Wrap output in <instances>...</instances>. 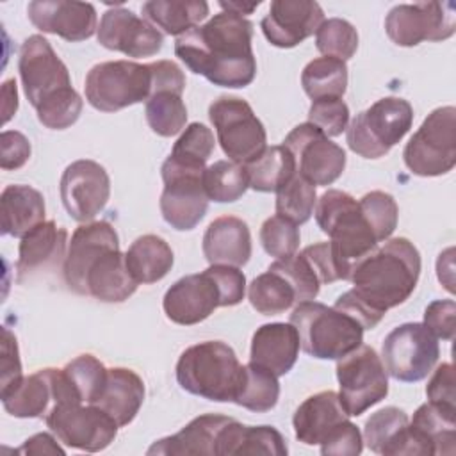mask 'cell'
<instances>
[{
  "label": "cell",
  "mask_w": 456,
  "mask_h": 456,
  "mask_svg": "<svg viewBox=\"0 0 456 456\" xmlns=\"http://www.w3.org/2000/svg\"><path fill=\"white\" fill-rule=\"evenodd\" d=\"M253 23L235 12L221 11L207 23L175 41V55L196 75L219 87H246L256 75L251 48Z\"/></svg>",
  "instance_id": "6da1fadb"
},
{
  "label": "cell",
  "mask_w": 456,
  "mask_h": 456,
  "mask_svg": "<svg viewBox=\"0 0 456 456\" xmlns=\"http://www.w3.org/2000/svg\"><path fill=\"white\" fill-rule=\"evenodd\" d=\"M18 71L23 91L43 126L64 130L77 123L84 102L73 89L69 71L48 39L34 34L23 41Z\"/></svg>",
  "instance_id": "7a4b0ae2"
},
{
  "label": "cell",
  "mask_w": 456,
  "mask_h": 456,
  "mask_svg": "<svg viewBox=\"0 0 456 456\" xmlns=\"http://www.w3.org/2000/svg\"><path fill=\"white\" fill-rule=\"evenodd\" d=\"M420 276V253L406 237L387 239L362 258L351 273V290L374 314L385 315L403 305Z\"/></svg>",
  "instance_id": "3957f363"
},
{
  "label": "cell",
  "mask_w": 456,
  "mask_h": 456,
  "mask_svg": "<svg viewBox=\"0 0 456 456\" xmlns=\"http://www.w3.org/2000/svg\"><path fill=\"white\" fill-rule=\"evenodd\" d=\"M315 221L330 237V248L340 280L349 281L356 264L378 248L360 203L347 192L328 189L315 203Z\"/></svg>",
  "instance_id": "277c9868"
},
{
  "label": "cell",
  "mask_w": 456,
  "mask_h": 456,
  "mask_svg": "<svg viewBox=\"0 0 456 456\" xmlns=\"http://www.w3.org/2000/svg\"><path fill=\"white\" fill-rule=\"evenodd\" d=\"M242 365L235 351L221 340H205L187 347L176 362L178 385L216 403H233Z\"/></svg>",
  "instance_id": "5b68a950"
},
{
  "label": "cell",
  "mask_w": 456,
  "mask_h": 456,
  "mask_svg": "<svg viewBox=\"0 0 456 456\" xmlns=\"http://www.w3.org/2000/svg\"><path fill=\"white\" fill-rule=\"evenodd\" d=\"M301 349L319 360H338L363 342V328L347 314L317 301H303L290 314Z\"/></svg>",
  "instance_id": "8992f818"
},
{
  "label": "cell",
  "mask_w": 456,
  "mask_h": 456,
  "mask_svg": "<svg viewBox=\"0 0 456 456\" xmlns=\"http://www.w3.org/2000/svg\"><path fill=\"white\" fill-rule=\"evenodd\" d=\"M413 107L408 100L385 96L356 114L346 128L351 151L363 159L385 157L411 128Z\"/></svg>",
  "instance_id": "52a82bcc"
},
{
  "label": "cell",
  "mask_w": 456,
  "mask_h": 456,
  "mask_svg": "<svg viewBox=\"0 0 456 456\" xmlns=\"http://www.w3.org/2000/svg\"><path fill=\"white\" fill-rule=\"evenodd\" d=\"M151 64L107 61L94 64L86 75V100L102 112H118L151 96Z\"/></svg>",
  "instance_id": "ba28073f"
},
{
  "label": "cell",
  "mask_w": 456,
  "mask_h": 456,
  "mask_svg": "<svg viewBox=\"0 0 456 456\" xmlns=\"http://www.w3.org/2000/svg\"><path fill=\"white\" fill-rule=\"evenodd\" d=\"M406 167L417 176H440L456 166V109L438 107L428 114L404 146Z\"/></svg>",
  "instance_id": "9c48e42d"
},
{
  "label": "cell",
  "mask_w": 456,
  "mask_h": 456,
  "mask_svg": "<svg viewBox=\"0 0 456 456\" xmlns=\"http://www.w3.org/2000/svg\"><path fill=\"white\" fill-rule=\"evenodd\" d=\"M224 155L246 166L267 148V134L251 105L237 96H219L208 107Z\"/></svg>",
  "instance_id": "30bf717a"
},
{
  "label": "cell",
  "mask_w": 456,
  "mask_h": 456,
  "mask_svg": "<svg viewBox=\"0 0 456 456\" xmlns=\"http://www.w3.org/2000/svg\"><path fill=\"white\" fill-rule=\"evenodd\" d=\"M338 399L349 417L365 413L388 394V374L374 347L360 344L337 360Z\"/></svg>",
  "instance_id": "8fae6325"
},
{
  "label": "cell",
  "mask_w": 456,
  "mask_h": 456,
  "mask_svg": "<svg viewBox=\"0 0 456 456\" xmlns=\"http://www.w3.org/2000/svg\"><path fill=\"white\" fill-rule=\"evenodd\" d=\"M438 356V338L422 322H404L394 328L381 346V362L387 374L403 383L428 378Z\"/></svg>",
  "instance_id": "7c38bea8"
},
{
  "label": "cell",
  "mask_w": 456,
  "mask_h": 456,
  "mask_svg": "<svg viewBox=\"0 0 456 456\" xmlns=\"http://www.w3.org/2000/svg\"><path fill=\"white\" fill-rule=\"evenodd\" d=\"M45 422L61 444L86 452L109 447L119 428L102 408L84 403L57 404L45 417Z\"/></svg>",
  "instance_id": "4fadbf2b"
},
{
  "label": "cell",
  "mask_w": 456,
  "mask_h": 456,
  "mask_svg": "<svg viewBox=\"0 0 456 456\" xmlns=\"http://www.w3.org/2000/svg\"><path fill=\"white\" fill-rule=\"evenodd\" d=\"M385 30L397 46L444 41L456 30V7L452 2L399 4L388 11Z\"/></svg>",
  "instance_id": "5bb4252c"
},
{
  "label": "cell",
  "mask_w": 456,
  "mask_h": 456,
  "mask_svg": "<svg viewBox=\"0 0 456 456\" xmlns=\"http://www.w3.org/2000/svg\"><path fill=\"white\" fill-rule=\"evenodd\" d=\"M283 146L294 155L296 171L314 185H331L344 173L346 151L342 146L308 121L294 126Z\"/></svg>",
  "instance_id": "9a60e30c"
},
{
  "label": "cell",
  "mask_w": 456,
  "mask_h": 456,
  "mask_svg": "<svg viewBox=\"0 0 456 456\" xmlns=\"http://www.w3.org/2000/svg\"><path fill=\"white\" fill-rule=\"evenodd\" d=\"M5 411L18 419L46 417L53 406L62 403H82L71 388L62 369H41L0 395Z\"/></svg>",
  "instance_id": "2e32d148"
},
{
  "label": "cell",
  "mask_w": 456,
  "mask_h": 456,
  "mask_svg": "<svg viewBox=\"0 0 456 456\" xmlns=\"http://www.w3.org/2000/svg\"><path fill=\"white\" fill-rule=\"evenodd\" d=\"M59 191L66 212L78 223H91L110 198V178L102 164L80 159L64 169Z\"/></svg>",
  "instance_id": "e0dca14e"
},
{
  "label": "cell",
  "mask_w": 456,
  "mask_h": 456,
  "mask_svg": "<svg viewBox=\"0 0 456 456\" xmlns=\"http://www.w3.org/2000/svg\"><path fill=\"white\" fill-rule=\"evenodd\" d=\"M98 43L107 50L121 52L128 57H151L160 52L164 34L148 20L139 18L125 7H112L102 14Z\"/></svg>",
  "instance_id": "ac0fdd59"
},
{
  "label": "cell",
  "mask_w": 456,
  "mask_h": 456,
  "mask_svg": "<svg viewBox=\"0 0 456 456\" xmlns=\"http://www.w3.org/2000/svg\"><path fill=\"white\" fill-rule=\"evenodd\" d=\"M219 306H223V296L208 269L176 280L162 299L166 317L180 326L198 324Z\"/></svg>",
  "instance_id": "d6986e66"
},
{
  "label": "cell",
  "mask_w": 456,
  "mask_h": 456,
  "mask_svg": "<svg viewBox=\"0 0 456 456\" xmlns=\"http://www.w3.org/2000/svg\"><path fill=\"white\" fill-rule=\"evenodd\" d=\"M160 175L164 191L159 205L164 221L178 232L196 228L208 208V198L201 183L203 173L160 169Z\"/></svg>",
  "instance_id": "ffe728a7"
},
{
  "label": "cell",
  "mask_w": 456,
  "mask_h": 456,
  "mask_svg": "<svg viewBox=\"0 0 456 456\" xmlns=\"http://www.w3.org/2000/svg\"><path fill=\"white\" fill-rule=\"evenodd\" d=\"M27 14L36 28L69 43L86 41L98 30L96 9L89 2L34 0L27 5Z\"/></svg>",
  "instance_id": "44dd1931"
},
{
  "label": "cell",
  "mask_w": 456,
  "mask_h": 456,
  "mask_svg": "<svg viewBox=\"0 0 456 456\" xmlns=\"http://www.w3.org/2000/svg\"><path fill=\"white\" fill-rule=\"evenodd\" d=\"M322 21V7L314 0H274L260 27L273 46L294 48L315 34Z\"/></svg>",
  "instance_id": "7402d4cb"
},
{
  "label": "cell",
  "mask_w": 456,
  "mask_h": 456,
  "mask_svg": "<svg viewBox=\"0 0 456 456\" xmlns=\"http://www.w3.org/2000/svg\"><path fill=\"white\" fill-rule=\"evenodd\" d=\"M363 442L385 456H429L428 445L410 428L408 415L395 406H387L372 413L363 426Z\"/></svg>",
  "instance_id": "603a6c76"
},
{
  "label": "cell",
  "mask_w": 456,
  "mask_h": 456,
  "mask_svg": "<svg viewBox=\"0 0 456 456\" xmlns=\"http://www.w3.org/2000/svg\"><path fill=\"white\" fill-rule=\"evenodd\" d=\"M119 246L114 226L107 221L82 223L71 235L66 258L62 262V276L69 290L82 294L84 276L89 264L107 248Z\"/></svg>",
  "instance_id": "cb8c5ba5"
},
{
  "label": "cell",
  "mask_w": 456,
  "mask_h": 456,
  "mask_svg": "<svg viewBox=\"0 0 456 456\" xmlns=\"http://www.w3.org/2000/svg\"><path fill=\"white\" fill-rule=\"evenodd\" d=\"M137 289V281L128 273L125 253L119 246L102 251L87 267L80 296H91L103 303H123Z\"/></svg>",
  "instance_id": "d4e9b609"
},
{
  "label": "cell",
  "mask_w": 456,
  "mask_h": 456,
  "mask_svg": "<svg viewBox=\"0 0 456 456\" xmlns=\"http://www.w3.org/2000/svg\"><path fill=\"white\" fill-rule=\"evenodd\" d=\"M299 347L297 330L290 322L262 324L253 333L249 362L280 378L292 370Z\"/></svg>",
  "instance_id": "484cf974"
},
{
  "label": "cell",
  "mask_w": 456,
  "mask_h": 456,
  "mask_svg": "<svg viewBox=\"0 0 456 456\" xmlns=\"http://www.w3.org/2000/svg\"><path fill=\"white\" fill-rule=\"evenodd\" d=\"M201 249L210 265H246L251 256V233L246 221L235 216L214 219L203 235Z\"/></svg>",
  "instance_id": "4316f807"
},
{
  "label": "cell",
  "mask_w": 456,
  "mask_h": 456,
  "mask_svg": "<svg viewBox=\"0 0 456 456\" xmlns=\"http://www.w3.org/2000/svg\"><path fill=\"white\" fill-rule=\"evenodd\" d=\"M232 420V417L205 413L192 419L185 428L178 433L160 438L153 442V445L146 451L150 456L164 454V456H217V438L221 429Z\"/></svg>",
  "instance_id": "83f0119b"
},
{
  "label": "cell",
  "mask_w": 456,
  "mask_h": 456,
  "mask_svg": "<svg viewBox=\"0 0 456 456\" xmlns=\"http://www.w3.org/2000/svg\"><path fill=\"white\" fill-rule=\"evenodd\" d=\"M349 419L338 394L333 390L317 392L306 397L292 417L296 438L306 445L321 444L333 428Z\"/></svg>",
  "instance_id": "f1b7e54d"
},
{
  "label": "cell",
  "mask_w": 456,
  "mask_h": 456,
  "mask_svg": "<svg viewBox=\"0 0 456 456\" xmlns=\"http://www.w3.org/2000/svg\"><path fill=\"white\" fill-rule=\"evenodd\" d=\"M142 401L144 383L139 374L126 367H112L107 369L103 388L93 404L102 408L119 428H123L135 419Z\"/></svg>",
  "instance_id": "f546056e"
},
{
  "label": "cell",
  "mask_w": 456,
  "mask_h": 456,
  "mask_svg": "<svg viewBox=\"0 0 456 456\" xmlns=\"http://www.w3.org/2000/svg\"><path fill=\"white\" fill-rule=\"evenodd\" d=\"M68 232L55 224V221H45L30 230L20 242L18 248V281L23 276L32 274L39 269L53 267L66 258Z\"/></svg>",
  "instance_id": "4dcf8cb0"
},
{
  "label": "cell",
  "mask_w": 456,
  "mask_h": 456,
  "mask_svg": "<svg viewBox=\"0 0 456 456\" xmlns=\"http://www.w3.org/2000/svg\"><path fill=\"white\" fill-rule=\"evenodd\" d=\"M43 194L25 183H12L2 191L0 219L2 233L23 239L37 224L45 223Z\"/></svg>",
  "instance_id": "1f68e13d"
},
{
  "label": "cell",
  "mask_w": 456,
  "mask_h": 456,
  "mask_svg": "<svg viewBox=\"0 0 456 456\" xmlns=\"http://www.w3.org/2000/svg\"><path fill=\"white\" fill-rule=\"evenodd\" d=\"M289 452L285 438L273 426H244L232 419L219 433L217 456L230 454H274Z\"/></svg>",
  "instance_id": "d6a6232c"
},
{
  "label": "cell",
  "mask_w": 456,
  "mask_h": 456,
  "mask_svg": "<svg viewBox=\"0 0 456 456\" xmlns=\"http://www.w3.org/2000/svg\"><path fill=\"white\" fill-rule=\"evenodd\" d=\"M128 273L137 285L160 281L173 267L175 256L169 244L153 233L137 237L125 253Z\"/></svg>",
  "instance_id": "836d02e7"
},
{
  "label": "cell",
  "mask_w": 456,
  "mask_h": 456,
  "mask_svg": "<svg viewBox=\"0 0 456 456\" xmlns=\"http://www.w3.org/2000/svg\"><path fill=\"white\" fill-rule=\"evenodd\" d=\"M142 18L164 34L182 36L208 16L205 0H150L142 4Z\"/></svg>",
  "instance_id": "e575fe53"
},
{
  "label": "cell",
  "mask_w": 456,
  "mask_h": 456,
  "mask_svg": "<svg viewBox=\"0 0 456 456\" xmlns=\"http://www.w3.org/2000/svg\"><path fill=\"white\" fill-rule=\"evenodd\" d=\"M411 429L431 449V454H454L456 410L424 403L410 420Z\"/></svg>",
  "instance_id": "d590c367"
},
{
  "label": "cell",
  "mask_w": 456,
  "mask_h": 456,
  "mask_svg": "<svg viewBox=\"0 0 456 456\" xmlns=\"http://www.w3.org/2000/svg\"><path fill=\"white\" fill-rule=\"evenodd\" d=\"M214 146L216 141L212 130L203 123H191L182 130L160 169L203 173Z\"/></svg>",
  "instance_id": "8d00e7d4"
},
{
  "label": "cell",
  "mask_w": 456,
  "mask_h": 456,
  "mask_svg": "<svg viewBox=\"0 0 456 456\" xmlns=\"http://www.w3.org/2000/svg\"><path fill=\"white\" fill-rule=\"evenodd\" d=\"M248 182L253 191L276 192L294 173V155L283 146H267L255 160L246 166Z\"/></svg>",
  "instance_id": "74e56055"
},
{
  "label": "cell",
  "mask_w": 456,
  "mask_h": 456,
  "mask_svg": "<svg viewBox=\"0 0 456 456\" xmlns=\"http://www.w3.org/2000/svg\"><path fill=\"white\" fill-rule=\"evenodd\" d=\"M278 397H280L278 376H274L271 370L251 362L248 365H242L240 379H239L235 399H233L235 404L249 411L264 413L276 406Z\"/></svg>",
  "instance_id": "f35d334b"
},
{
  "label": "cell",
  "mask_w": 456,
  "mask_h": 456,
  "mask_svg": "<svg viewBox=\"0 0 456 456\" xmlns=\"http://www.w3.org/2000/svg\"><path fill=\"white\" fill-rule=\"evenodd\" d=\"M301 86L312 100L342 98L347 89V66L335 57H317L303 68Z\"/></svg>",
  "instance_id": "ab89813d"
},
{
  "label": "cell",
  "mask_w": 456,
  "mask_h": 456,
  "mask_svg": "<svg viewBox=\"0 0 456 456\" xmlns=\"http://www.w3.org/2000/svg\"><path fill=\"white\" fill-rule=\"evenodd\" d=\"M248 299L262 315H278L297 305L292 285L281 274L271 269L258 274L249 283Z\"/></svg>",
  "instance_id": "60d3db41"
},
{
  "label": "cell",
  "mask_w": 456,
  "mask_h": 456,
  "mask_svg": "<svg viewBox=\"0 0 456 456\" xmlns=\"http://www.w3.org/2000/svg\"><path fill=\"white\" fill-rule=\"evenodd\" d=\"M144 116L150 128L160 137L180 134L187 123V107L182 93L173 89H157L146 100Z\"/></svg>",
  "instance_id": "b9f144b4"
},
{
  "label": "cell",
  "mask_w": 456,
  "mask_h": 456,
  "mask_svg": "<svg viewBox=\"0 0 456 456\" xmlns=\"http://www.w3.org/2000/svg\"><path fill=\"white\" fill-rule=\"evenodd\" d=\"M201 183L208 201L216 203L237 201L249 187L246 167L233 160H217L207 166Z\"/></svg>",
  "instance_id": "7bdbcfd3"
},
{
  "label": "cell",
  "mask_w": 456,
  "mask_h": 456,
  "mask_svg": "<svg viewBox=\"0 0 456 456\" xmlns=\"http://www.w3.org/2000/svg\"><path fill=\"white\" fill-rule=\"evenodd\" d=\"M315 185L297 171L276 191V214L296 223H306L315 208Z\"/></svg>",
  "instance_id": "ee69618b"
},
{
  "label": "cell",
  "mask_w": 456,
  "mask_h": 456,
  "mask_svg": "<svg viewBox=\"0 0 456 456\" xmlns=\"http://www.w3.org/2000/svg\"><path fill=\"white\" fill-rule=\"evenodd\" d=\"M62 370L77 397L84 404H93L103 388L107 367L93 354H80L66 363Z\"/></svg>",
  "instance_id": "f6af8a7d"
},
{
  "label": "cell",
  "mask_w": 456,
  "mask_h": 456,
  "mask_svg": "<svg viewBox=\"0 0 456 456\" xmlns=\"http://www.w3.org/2000/svg\"><path fill=\"white\" fill-rule=\"evenodd\" d=\"M315 46L324 57L346 62L358 48V32L347 20L328 18L315 32Z\"/></svg>",
  "instance_id": "bcb514c9"
},
{
  "label": "cell",
  "mask_w": 456,
  "mask_h": 456,
  "mask_svg": "<svg viewBox=\"0 0 456 456\" xmlns=\"http://www.w3.org/2000/svg\"><path fill=\"white\" fill-rule=\"evenodd\" d=\"M358 203L376 240L383 242L390 239L399 219V207L394 196L383 191H370L363 194Z\"/></svg>",
  "instance_id": "7dc6e473"
},
{
  "label": "cell",
  "mask_w": 456,
  "mask_h": 456,
  "mask_svg": "<svg viewBox=\"0 0 456 456\" xmlns=\"http://www.w3.org/2000/svg\"><path fill=\"white\" fill-rule=\"evenodd\" d=\"M299 239L301 235L297 224L278 214L267 217L260 228V242L265 253L274 256L276 260L296 255L299 248Z\"/></svg>",
  "instance_id": "c3c4849f"
},
{
  "label": "cell",
  "mask_w": 456,
  "mask_h": 456,
  "mask_svg": "<svg viewBox=\"0 0 456 456\" xmlns=\"http://www.w3.org/2000/svg\"><path fill=\"white\" fill-rule=\"evenodd\" d=\"M269 269L281 274L292 285L297 305L303 301H314L317 297L321 283L301 253L276 260L269 265Z\"/></svg>",
  "instance_id": "681fc988"
},
{
  "label": "cell",
  "mask_w": 456,
  "mask_h": 456,
  "mask_svg": "<svg viewBox=\"0 0 456 456\" xmlns=\"http://www.w3.org/2000/svg\"><path fill=\"white\" fill-rule=\"evenodd\" d=\"M308 123L315 125L326 137H337L349 125V107L342 98L312 100Z\"/></svg>",
  "instance_id": "f907efd6"
},
{
  "label": "cell",
  "mask_w": 456,
  "mask_h": 456,
  "mask_svg": "<svg viewBox=\"0 0 456 456\" xmlns=\"http://www.w3.org/2000/svg\"><path fill=\"white\" fill-rule=\"evenodd\" d=\"M324 456H356L363 449V436L360 429L346 419L319 444Z\"/></svg>",
  "instance_id": "816d5d0a"
},
{
  "label": "cell",
  "mask_w": 456,
  "mask_h": 456,
  "mask_svg": "<svg viewBox=\"0 0 456 456\" xmlns=\"http://www.w3.org/2000/svg\"><path fill=\"white\" fill-rule=\"evenodd\" d=\"M454 317L456 303L452 299L431 301L424 310V326L442 340L454 338Z\"/></svg>",
  "instance_id": "f5cc1de1"
},
{
  "label": "cell",
  "mask_w": 456,
  "mask_h": 456,
  "mask_svg": "<svg viewBox=\"0 0 456 456\" xmlns=\"http://www.w3.org/2000/svg\"><path fill=\"white\" fill-rule=\"evenodd\" d=\"M219 285L223 296V306H235L244 299L246 276L233 265H208L207 267Z\"/></svg>",
  "instance_id": "db71d44e"
},
{
  "label": "cell",
  "mask_w": 456,
  "mask_h": 456,
  "mask_svg": "<svg viewBox=\"0 0 456 456\" xmlns=\"http://www.w3.org/2000/svg\"><path fill=\"white\" fill-rule=\"evenodd\" d=\"M2 383H0V395L11 392L23 378L21 374V362L16 337L7 330L2 328Z\"/></svg>",
  "instance_id": "11a10c76"
},
{
  "label": "cell",
  "mask_w": 456,
  "mask_h": 456,
  "mask_svg": "<svg viewBox=\"0 0 456 456\" xmlns=\"http://www.w3.org/2000/svg\"><path fill=\"white\" fill-rule=\"evenodd\" d=\"M428 401L438 406L456 410V388H454V367L452 363H442L433 370L426 387Z\"/></svg>",
  "instance_id": "9f6ffc18"
},
{
  "label": "cell",
  "mask_w": 456,
  "mask_h": 456,
  "mask_svg": "<svg viewBox=\"0 0 456 456\" xmlns=\"http://www.w3.org/2000/svg\"><path fill=\"white\" fill-rule=\"evenodd\" d=\"M30 159V142L18 130H4L0 135V167L20 169Z\"/></svg>",
  "instance_id": "6f0895ef"
},
{
  "label": "cell",
  "mask_w": 456,
  "mask_h": 456,
  "mask_svg": "<svg viewBox=\"0 0 456 456\" xmlns=\"http://www.w3.org/2000/svg\"><path fill=\"white\" fill-rule=\"evenodd\" d=\"M301 255L305 256V260L308 262V265L312 267V271L315 273L317 280L321 285L326 283H333L337 280H340L338 276V269L330 248V242H317L312 244L308 248H305L301 251Z\"/></svg>",
  "instance_id": "680465c9"
},
{
  "label": "cell",
  "mask_w": 456,
  "mask_h": 456,
  "mask_svg": "<svg viewBox=\"0 0 456 456\" xmlns=\"http://www.w3.org/2000/svg\"><path fill=\"white\" fill-rule=\"evenodd\" d=\"M18 452L25 454H64V449L57 444V440L48 433H37L25 440V444L18 449Z\"/></svg>",
  "instance_id": "91938a15"
},
{
  "label": "cell",
  "mask_w": 456,
  "mask_h": 456,
  "mask_svg": "<svg viewBox=\"0 0 456 456\" xmlns=\"http://www.w3.org/2000/svg\"><path fill=\"white\" fill-rule=\"evenodd\" d=\"M2 94H4V121L7 123L11 119V116L16 112L18 109V91H16V80L9 78L4 82L2 87Z\"/></svg>",
  "instance_id": "94428289"
},
{
  "label": "cell",
  "mask_w": 456,
  "mask_h": 456,
  "mask_svg": "<svg viewBox=\"0 0 456 456\" xmlns=\"http://www.w3.org/2000/svg\"><path fill=\"white\" fill-rule=\"evenodd\" d=\"M219 5L223 7V11H230V12H235L239 16H246V14H251L258 5L260 2H219Z\"/></svg>",
  "instance_id": "6125c7cd"
}]
</instances>
